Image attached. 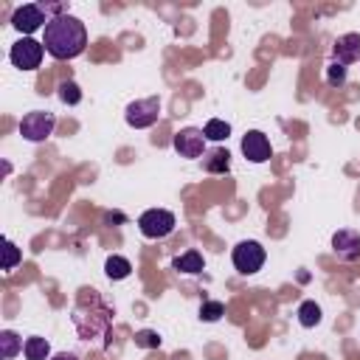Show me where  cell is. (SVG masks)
<instances>
[{
    "mask_svg": "<svg viewBox=\"0 0 360 360\" xmlns=\"http://www.w3.org/2000/svg\"><path fill=\"white\" fill-rule=\"evenodd\" d=\"M174 225H177V219L166 208H149V211H143L138 217V228H141V233L146 239H163V236H169L174 231Z\"/></svg>",
    "mask_w": 360,
    "mask_h": 360,
    "instance_id": "cell-4",
    "label": "cell"
},
{
    "mask_svg": "<svg viewBox=\"0 0 360 360\" xmlns=\"http://www.w3.org/2000/svg\"><path fill=\"white\" fill-rule=\"evenodd\" d=\"M22 346H25V340H22L17 332H11V329H3V332H0V352H3L6 360L17 357V354L22 352Z\"/></svg>",
    "mask_w": 360,
    "mask_h": 360,
    "instance_id": "cell-15",
    "label": "cell"
},
{
    "mask_svg": "<svg viewBox=\"0 0 360 360\" xmlns=\"http://www.w3.org/2000/svg\"><path fill=\"white\" fill-rule=\"evenodd\" d=\"M202 253L200 250H186V253H180V256H174L172 259V267L177 270V273H188V276H194V273H202Z\"/></svg>",
    "mask_w": 360,
    "mask_h": 360,
    "instance_id": "cell-12",
    "label": "cell"
},
{
    "mask_svg": "<svg viewBox=\"0 0 360 360\" xmlns=\"http://www.w3.org/2000/svg\"><path fill=\"white\" fill-rule=\"evenodd\" d=\"M298 323L307 326V329L318 326V323H321V307H318L315 301H304V304L298 307Z\"/></svg>",
    "mask_w": 360,
    "mask_h": 360,
    "instance_id": "cell-18",
    "label": "cell"
},
{
    "mask_svg": "<svg viewBox=\"0 0 360 360\" xmlns=\"http://www.w3.org/2000/svg\"><path fill=\"white\" fill-rule=\"evenodd\" d=\"M202 169L211 172V174H225V172L231 169V155H228V149H214V152L202 160Z\"/></svg>",
    "mask_w": 360,
    "mask_h": 360,
    "instance_id": "cell-14",
    "label": "cell"
},
{
    "mask_svg": "<svg viewBox=\"0 0 360 360\" xmlns=\"http://www.w3.org/2000/svg\"><path fill=\"white\" fill-rule=\"evenodd\" d=\"M264 259H267V253H264V248H262L256 239H245V242H239V245L231 250V262H233V267H236L242 276L259 273L262 264H264Z\"/></svg>",
    "mask_w": 360,
    "mask_h": 360,
    "instance_id": "cell-2",
    "label": "cell"
},
{
    "mask_svg": "<svg viewBox=\"0 0 360 360\" xmlns=\"http://www.w3.org/2000/svg\"><path fill=\"white\" fill-rule=\"evenodd\" d=\"M20 259H22L20 248H17L11 239H6V242H3V270H14V267L20 264Z\"/></svg>",
    "mask_w": 360,
    "mask_h": 360,
    "instance_id": "cell-19",
    "label": "cell"
},
{
    "mask_svg": "<svg viewBox=\"0 0 360 360\" xmlns=\"http://www.w3.org/2000/svg\"><path fill=\"white\" fill-rule=\"evenodd\" d=\"M59 98L65 101V104H79L82 101V90H79V84L76 82H62L59 84Z\"/></svg>",
    "mask_w": 360,
    "mask_h": 360,
    "instance_id": "cell-21",
    "label": "cell"
},
{
    "mask_svg": "<svg viewBox=\"0 0 360 360\" xmlns=\"http://www.w3.org/2000/svg\"><path fill=\"white\" fill-rule=\"evenodd\" d=\"M335 62L343 68L360 62V34H343L335 39Z\"/></svg>",
    "mask_w": 360,
    "mask_h": 360,
    "instance_id": "cell-11",
    "label": "cell"
},
{
    "mask_svg": "<svg viewBox=\"0 0 360 360\" xmlns=\"http://www.w3.org/2000/svg\"><path fill=\"white\" fill-rule=\"evenodd\" d=\"M22 354H25V360H48V357H51V343H48L45 338H39V335L25 338Z\"/></svg>",
    "mask_w": 360,
    "mask_h": 360,
    "instance_id": "cell-13",
    "label": "cell"
},
{
    "mask_svg": "<svg viewBox=\"0 0 360 360\" xmlns=\"http://www.w3.org/2000/svg\"><path fill=\"white\" fill-rule=\"evenodd\" d=\"M242 155H245L250 163H264V160H270L273 149H270L267 135L259 132V129L245 132V138H242Z\"/></svg>",
    "mask_w": 360,
    "mask_h": 360,
    "instance_id": "cell-10",
    "label": "cell"
},
{
    "mask_svg": "<svg viewBox=\"0 0 360 360\" xmlns=\"http://www.w3.org/2000/svg\"><path fill=\"white\" fill-rule=\"evenodd\" d=\"M51 360H79L76 354H70V352H59V354H53Z\"/></svg>",
    "mask_w": 360,
    "mask_h": 360,
    "instance_id": "cell-24",
    "label": "cell"
},
{
    "mask_svg": "<svg viewBox=\"0 0 360 360\" xmlns=\"http://www.w3.org/2000/svg\"><path fill=\"white\" fill-rule=\"evenodd\" d=\"M135 346H141V349H158V346H160V338H158V332H152V329H141V332L135 335Z\"/></svg>",
    "mask_w": 360,
    "mask_h": 360,
    "instance_id": "cell-22",
    "label": "cell"
},
{
    "mask_svg": "<svg viewBox=\"0 0 360 360\" xmlns=\"http://www.w3.org/2000/svg\"><path fill=\"white\" fill-rule=\"evenodd\" d=\"M127 124L135 129H146L160 118V98L158 96H146V98H135L132 104H127L124 112Z\"/></svg>",
    "mask_w": 360,
    "mask_h": 360,
    "instance_id": "cell-6",
    "label": "cell"
},
{
    "mask_svg": "<svg viewBox=\"0 0 360 360\" xmlns=\"http://www.w3.org/2000/svg\"><path fill=\"white\" fill-rule=\"evenodd\" d=\"M104 273H107V278L121 281V278H127V276L132 273V264H129V259H124V256H110V259L104 262Z\"/></svg>",
    "mask_w": 360,
    "mask_h": 360,
    "instance_id": "cell-16",
    "label": "cell"
},
{
    "mask_svg": "<svg viewBox=\"0 0 360 360\" xmlns=\"http://www.w3.org/2000/svg\"><path fill=\"white\" fill-rule=\"evenodd\" d=\"M222 315H225V304H222V301H202V307H200V318H202V321L214 323V321H219Z\"/></svg>",
    "mask_w": 360,
    "mask_h": 360,
    "instance_id": "cell-20",
    "label": "cell"
},
{
    "mask_svg": "<svg viewBox=\"0 0 360 360\" xmlns=\"http://www.w3.org/2000/svg\"><path fill=\"white\" fill-rule=\"evenodd\" d=\"M326 82H329L332 87L346 84V68H343V65H338V62H332V65L326 68Z\"/></svg>",
    "mask_w": 360,
    "mask_h": 360,
    "instance_id": "cell-23",
    "label": "cell"
},
{
    "mask_svg": "<svg viewBox=\"0 0 360 360\" xmlns=\"http://www.w3.org/2000/svg\"><path fill=\"white\" fill-rule=\"evenodd\" d=\"M202 135H205V141L219 143V141H225V138L231 135V124L222 121V118H211V121L202 127Z\"/></svg>",
    "mask_w": 360,
    "mask_h": 360,
    "instance_id": "cell-17",
    "label": "cell"
},
{
    "mask_svg": "<svg viewBox=\"0 0 360 360\" xmlns=\"http://www.w3.org/2000/svg\"><path fill=\"white\" fill-rule=\"evenodd\" d=\"M332 250L340 262H357L360 259V233L352 228H340L332 236Z\"/></svg>",
    "mask_w": 360,
    "mask_h": 360,
    "instance_id": "cell-9",
    "label": "cell"
},
{
    "mask_svg": "<svg viewBox=\"0 0 360 360\" xmlns=\"http://www.w3.org/2000/svg\"><path fill=\"white\" fill-rule=\"evenodd\" d=\"M42 56H45V45H42L39 39H34V37L17 39V42L11 45V53H8L11 65L20 68V70H37L39 62H42Z\"/></svg>",
    "mask_w": 360,
    "mask_h": 360,
    "instance_id": "cell-5",
    "label": "cell"
},
{
    "mask_svg": "<svg viewBox=\"0 0 360 360\" xmlns=\"http://www.w3.org/2000/svg\"><path fill=\"white\" fill-rule=\"evenodd\" d=\"M42 45L53 59H76L87 48V28L73 14H56L42 31Z\"/></svg>",
    "mask_w": 360,
    "mask_h": 360,
    "instance_id": "cell-1",
    "label": "cell"
},
{
    "mask_svg": "<svg viewBox=\"0 0 360 360\" xmlns=\"http://www.w3.org/2000/svg\"><path fill=\"white\" fill-rule=\"evenodd\" d=\"M11 25H14L20 34L31 37L34 31H39V28L48 25L45 6H42V3H25V6H20V8L11 14Z\"/></svg>",
    "mask_w": 360,
    "mask_h": 360,
    "instance_id": "cell-7",
    "label": "cell"
},
{
    "mask_svg": "<svg viewBox=\"0 0 360 360\" xmlns=\"http://www.w3.org/2000/svg\"><path fill=\"white\" fill-rule=\"evenodd\" d=\"M53 127H56V115L53 112H48V110H31L20 121V135L25 141H31V143H39V141H45L53 132Z\"/></svg>",
    "mask_w": 360,
    "mask_h": 360,
    "instance_id": "cell-3",
    "label": "cell"
},
{
    "mask_svg": "<svg viewBox=\"0 0 360 360\" xmlns=\"http://www.w3.org/2000/svg\"><path fill=\"white\" fill-rule=\"evenodd\" d=\"M205 135H202V129H197V127H183L180 132H174V138H172V146H174V152L180 155V158H202V152H205Z\"/></svg>",
    "mask_w": 360,
    "mask_h": 360,
    "instance_id": "cell-8",
    "label": "cell"
}]
</instances>
